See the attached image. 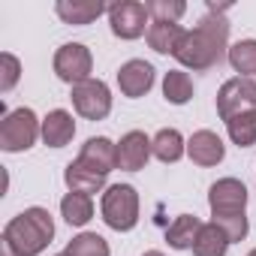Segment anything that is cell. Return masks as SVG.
Returning a JSON list of instances; mask_svg holds the SVG:
<instances>
[{
  "label": "cell",
  "mask_w": 256,
  "mask_h": 256,
  "mask_svg": "<svg viewBox=\"0 0 256 256\" xmlns=\"http://www.w3.org/2000/svg\"><path fill=\"white\" fill-rule=\"evenodd\" d=\"M211 12L193 28L184 34L178 52H175V60L187 70H211L214 64L223 60V54H229V22L223 18V10L226 6H208Z\"/></svg>",
  "instance_id": "1"
},
{
  "label": "cell",
  "mask_w": 256,
  "mask_h": 256,
  "mask_svg": "<svg viewBox=\"0 0 256 256\" xmlns=\"http://www.w3.org/2000/svg\"><path fill=\"white\" fill-rule=\"evenodd\" d=\"M54 238V220L46 208L34 205L4 226V238L18 256H40Z\"/></svg>",
  "instance_id": "2"
},
{
  "label": "cell",
  "mask_w": 256,
  "mask_h": 256,
  "mask_svg": "<svg viewBox=\"0 0 256 256\" xmlns=\"http://www.w3.org/2000/svg\"><path fill=\"white\" fill-rule=\"evenodd\" d=\"M102 220L114 229V232H130L139 223V193L133 184H112L102 193L100 202Z\"/></svg>",
  "instance_id": "3"
},
{
  "label": "cell",
  "mask_w": 256,
  "mask_h": 256,
  "mask_svg": "<svg viewBox=\"0 0 256 256\" xmlns=\"http://www.w3.org/2000/svg\"><path fill=\"white\" fill-rule=\"evenodd\" d=\"M42 136V120H36L34 108H16L6 112L0 120V148L6 154H18L34 148V142Z\"/></svg>",
  "instance_id": "4"
},
{
  "label": "cell",
  "mask_w": 256,
  "mask_h": 256,
  "mask_svg": "<svg viewBox=\"0 0 256 256\" xmlns=\"http://www.w3.org/2000/svg\"><path fill=\"white\" fill-rule=\"evenodd\" d=\"M247 112H256V82L244 78V76L223 82V88L217 94V114L223 120H232Z\"/></svg>",
  "instance_id": "5"
},
{
  "label": "cell",
  "mask_w": 256,
  "mask_h": 256,
  "mask_svg": "<svg viewBox=\"0 0 256 256\" xmlns=\"http://www.w3.org/2000/svg\"><path fill=\"white\" fill-rule=\"evenodd\" d=\"M108 24L112 34L120 40H139L142 34H148L151 28V16L145 4H136V0H120V4L108 6Z\"/></svg>",
  "instance_id": "6"
},
{
  "label": "cell",
  "mask_w": 256,
  "mask_h": 256,
  "mask_svg": "<svg viewBox=\"0 0 256 256\" xmlns=\"http://www.w3.org/2000/svg\"><path fill=\"white\" fill-rule=\"evenodd\" d=\"M90 70H94V58H90V48L82 46V42H66L54 52V76L66 84H82L90 78Z\"/></svg>",
  "instance_id": "7"
},
{
  "label": "cell",
  "mask_w": 256,
  "mask_h": 256,
  "mask_svg": "<svg viewBox=\"0 0 256 256\" xmlns=\"http://www.w3.org/2000/svg\"><path fill=\"white\" fill-rule=\"evenodd\" d=\"M70 96H72L76 112H78L82 118H88V120H102V118L112 112V90H108V84L100 82V78H88V82L76 84Z\"/></svg>",
  "instance_id": "8"
},
{
  "label": "cell",
  "mask_w": 256,
  "mask_h": 256,
  "mask_svg": "<svg viewBox=\"0 0 256 256\" xmlns=\"http://www.w3.org/2000/svg\"><path fill=\"white\" fill-rule=\"evenodd\" d=\"M208 205H211V217L244 214V208H247V187L238 178H220L208 190Z\"/></svg>",
  "instance_id": "9"
},
{
  "label": "cell",
  "mask_w": 256,
  "mask_h": 256,
  "mask_svg": "<svg viewBox=\"0 0 256 256\" xmlns=\"http://www.w3.org/2000/svg\"><path fill=\"white\" fill-rule=\"evenodd\" d=\"M151 157H154V148H151V139L142 130H130L126 136H120V142H118V169L139 172V169L148 166Z\"/></svg>",
  "instance_id": "10"
},
{
  "label": "cell",
  "mask_w": 256,
  "mask_h": 256,
  "mask_svg": "<svg viewBox=\"0 0 256 256\" xmlns=\"http://www.w3.org/2000/svg\"><path fill=\"white\" fill-rule=\"evenodd\" d=\"M118 88L124 96H145L151 88H154V66L148 60H126L120 70H118Z\"/></svg>",
  "instance_id": "11"
},
{
  "label": "cell",
  "mask_w": 256,
  "mask_h": 256,
  "mask_svg": "<svg viewBox=\"0 0 256 256\" xmlns=\"http://www.w3.org/2000/svg\"><path fill=\"white\" fill-rule=\"evenodd\" d=\"M187 157L196 163V166H217L223 163L226 157V148H223V139L214 133V130H196L187 142Z\"/></svg>",
  "instance_id": "12"
},
{
  "label": "cell",
  "mask_w": 256,
  "mask_h": 256,
  "mask_svg": "<svg viewBox=\"0 0 256 256\" xmlns=\"http://www.w3.org/2000/svg\"><path fill=\"white\" fill-rule=\"evenodd\" d=\"M82 163H88L90 169L108 175L112 169H118V145L106 136H94L82 145V154H78Z\"/></svg>",
  "instance_id": "13"
},
{
  "label": "cell",
  "mask_w": 256,
  "mask_h": 256,
  "mask_svg": "<svg viewBox=\"0 0 256 256\" xmlns=\"http://www.w3.org/2000/svg\"><path fill=\"white\" fill-rule=\"evenodd\" d=\"M54 12L64 24H90L102 12H108V6L102 0H58Z\"/></svg>",
  "instance_id": "14"
},
{
  "label": "cell",
  "mask_w": 256,
  "mask_h": 256,
  "mask_svg": "<svg viewBox=\"0 0 256 256\" xmlns=\"http://www.w3.org/2000/svg\"><path fill=\"white\" fill-rule=\"evenodd\" d=\"M76 136V120L66 108H54L42 118V142L48 148H64Z\"/></svg>",
  "instance_id": "15"
},
{
  "label": "cell",
  "mask_w": 256,
  "mask_h": 256,
  "mask_svg": "<svg viewBox=\"0 0 256 256\" xmlns=\"http://www.w3.org/2000/svg\"><path fill=\"white\" fill-rule=\"evenodd\" d=\"M64 181H66L70 193H88V196H94V193H100L106 187V175L96 172V169H90L82 160H72L64 169Z\"/></svg>",
  "instance_id": "16"
},
{
  "label": "cell",
  "mask_w": 256,
  "mask_h": 256,
  "mask_svg": "<svg viewBox=\"0 0 256 256\" xmlns=\"http://www.w3.org/2000/svg\"><path fill=\"white\" fill-rule=\"evenodd\" d=\"M184 28L181 24H175V22H151V28H148V46L157 52V54H172L175 58V52H178V46H181V40H184Z\"/></svg>",
  "instance_id": "17"
},
{
  "label": "cell",
  "mask_w": 256,
  "mask_h": 256,
  "mask_svg": "<svg viewBox=\"0 0 256 256\" xmlns=\"http://www.w3.org/2000/svg\"><path fill=\"white\" fill-rule=\"evenodd\" d=\"M151 148H154V157H157L160 163H178V160L187 154V142H184V136L175 130V126L160 130V133L151 139Z\"/></svg>",
  "instance_id": "18"
},
{
  "label": "cell",
  "mask_w": 256,
  "mask_h": 256,
  "mask_svg": "<svg viewBox=\"0 0 256 256\" xmlns=\"http://www.w3.org/2000/svg\"><path fill=\"white\" fill-rule=\"evenodd\" d=\"M199 229H202L199 217L181 214V217H175V223L166 229V241H169L172 250H193V244H196V238H199Z\"/></svg>",
  "instance_id": "19"
},
{
  "label": "cell",
  "mask_w": 256,
  "mask_h": 256,
  "mask_svg": "<svg viewBox=\"0 0 256 256\" xmlns=\"http://www.w3.org/2000/svg\"><path fill=\"white\" fill-rule=\"evenodd\" d=\"M229 244H232V241L226 238V232H223L217 223H202L199 238H196V244H193V256H226Z\"/></svg>",
  "instance_id": "20"
},
{
  "label": "cell",
  "mask_w": 256,
  "mask_h": 256,
  "mask_svg": "<svg viewBox=\"0 0 256 256\" xmlns=\"http://www.w3.org/2000/svg\"><path fill=\"white\" fill-rule=\"evenodd\" d=\"M60 214L70 226H84L94 217V199L88 193H66L60 199Z\"/></svg>",
  "instance_id": "21"
},
{
  "label": "cell",
  "mask_w": 256,
  "mask_h": 256,
  "mask_svg": "<svg viewBox=\"0 0 256 256\" xmlns=\"http://www.w3.org/2000/svg\"><path fill=\"white\" fill-rule=\"evenodd\" d=\"M163 96L172 102V106H184L193 100V78L184 72V70H169L166 78H163Z\"/></svg>",
  "instance_id": "22"
},
{
  "label": "cell",
  "mask_w": 256,
  "mask_h": 256,
  "mask_svg": "<svg viewBox=\"0 0 256 256\" xmlns=\"http://www.w3.org/2000/svg\"><path fill=\"white\" fill-rule=\"evenodd\" d=\"M112 250H108V241L102 238V235H96V232H82V235H76L70 244H66V250H64V256H108Z\"/></svg>",
  "instance_id": "23"
},
{
  "label": "cell",
  "mask_w": 256,
  "mask_h": 256,
  "mask_svg": "<svg viewBox=\"0 0 256 256\" xmlns=\"http://www.w3.org/2000/svg\"><path fill=\"white\" fill-rule=\"evenodd\" d=\"M229 64L235 72H241L244 78L256 76V40H241L229 48Z\"/></svg>",
  "instance_id": "24"
},
{
  "label": "cell",
  "mask_w": 256,
  "mask_h": 256,
  "mask_svg": "<svg viewBox=\"0 0 256 256\" xmlns=\"http://www.w3.org/2000/svg\"><path fill=\"white\" fill-rule=\"evenodd\" d=\"M226 130H229V139L238 148L256 145V112H247V114H238V118L226 120Z\"/></svg>",
  "instance_id": "25"
},
{
  "label": "cell",
  "mask_w": 256,
  "mask_h": 256,
  "mask_svg": "<svg viewBox=\"0 0 256 256\" xmlns=\"http://www.w3.org/2000/svg\"><path fill=\"white\" fill-rule=\"evenodd\" d=\"M148 16L151 22H175L187 12V4H181V0H148Z\"/></svg>",
  "instance_id": "26"
},
{
  "label": "cell",
  "mask_w": 256,
  "mask_h": 256,
  "mask_svg": "<svg viewBox=\"0 0 256 256\" xmlns=\"http://www.w3.org/2000/svg\"><path fill=\"white\" fill-rule=\"evenodd\" d=\"M211 223H217L229 241H244L247 238V214H226V217H211Z\"/></svg>",
  "instance_id": "27"
},
{
  "label": "cell",
  "mask_w": 256,
  "mask_h": 256,
  "mask_svg": "<svg viewBox=\"0 0 256 256\" xmlns=\"http://www.w3.org/2000/svg\"><path fill=\"white\" fill-rule=\"evenodd\" d=\"M18 76H22V64H18V58L10 54V52H4V54H0V90L10 94V90L16 88Z\"/></svg>",
  "instance_id": "28"
},
{
  "label": "cell",
  "mask_w": 256,
  "mask_h": 256,
  "mask_svg": "<svg viewBox=\"0 0 256 256\" xmlns=\"http://www.w3.org/2000/svg\"><path fill=\"white\" fill-rule=\"evenodd\" d=\"M0 253H4V256H18V253H16V250L6 244V241H0Z\"/></svg>",
  "instance_id": "29"
},
{
  "label": "cell",
  "mask_w": 256,
  "mask_h": 256,
  "mask_svg": "<svg viewBox=\"0 0 256 256\" xmlns=\"http://www.w3.org/2000/svg\"><path fill=\"white\" fill-rule=\"evenodd\" d=\"M142 256H166L163 250H148V253H142Z\"/></svg>",
  "instance_id": "30"
},
{
  "label": "cell",
  "mask_w": 256,
  "mask_h": 256,
  "mask_svg": "<svg viewBox=\"0 0 256 256\" xmlns=\"http://www.w3.org/2000/svg\"><path fill=\"white\" fill-rule=\"evenodd\" d=\"M247 256H256V247H253V250H250V253H247Z\"/></svg>",
  "instance_id": "31"
},
{
  "label": "cell",
  "mask_w": 256,
  "mask_h": 256,
  "mask_svg": "<svg viewBox=\"0 0 256 256\" xmlns=\"http://www.w3.org/2000/svg\"><path fill=\"white\" fill-rule=\"evenodd\" d=\"M60 256H64V253H60Z\"/></svg>",
  "instance_id": "32"
}]
</instances>
